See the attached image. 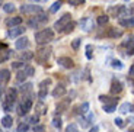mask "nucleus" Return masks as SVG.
I'll use <instances>...</instances> for the list:
<instances>
[{"mask_svg":"<svg viewBox=\"0 0 134 132\" xmlns=\"http://www.w3.org/2000/svg\"><path fill=\"white\" fill-rule=\"evenodd\" d=\"M50 55H51V48L50 46H44V48H40V50L35 52V59H37L40 64L45 65V63H47V59L50 58Z\"/></svg>","mask_w":134,"mask_h":132,"instance_id":"obj_3","label":"nucleus"},{"mask_svg":"<svg viewBox=\"0 0 134 132\" xmlns=\"http://www.w3.org/2000/svg\"><path fill=\"white\" fill-rule=\"evenodd\" d=\"M53 97H55V99H58V97H61V96L66 94V87L63 86V84H60V86H57L55 89L53 90Z\"/></svg>","mask_w":134,"mask_h":132,"instance_id":"obj_10","label":"nucleus"},{"mask_svg":"<svg viewBox=\"0 0 134 132\" xmlns=\"http://www.w3.org/2000/svg\"><path fill=\"white\" fill-rule=\"evenodd\" d=\"M107 22H108V16H105V15H102V16L98 17V25H100V26H104Z\"/></svg>","mask_w":134,"mask_h":132,"instance_id":"obj_29","label":"nucleus"},{"mask_svg":"<svg viewBox=\"0 0 134 132\" xmlns=\"http://www.w3.org/2000/svg\"><path fill=\"white\" fill-rule=\"evenodd\" d=\"M10 79V73H9V70H2L0 71V86L2 84H4V83H7Z\"/></svg>","mask_w":134,"mask_h":132,"instance_id":"obj_15","label":"nucleus"},{"mask_svg":"<svg viewBox=\"0 0 134 132\" xmlns=\"http://www.w3.org/2000/svg\"><path fill=\"white\" fill-rule=\"evenodd\" d=\"M37 109H38V115H41V113H45V107H44V105H42V103L37 105Z\"/></svg>","mask_w":134,"mask_h":132,"instance_id":"obj_40","label":"nucleus"},{"mask_svg":"<svg viewBox=\"0 0 134 132\" xmlns=\"http://www.w3.org/2000/svg\"><path fill=\"white\" fill-rule=\"evenodd\" d=\"M74 29V23L73 22H70V23H67V25H66V28H64V32H66V33H69V32H71V31H73Z\"/></svg>","mask_w":134,"mask_h":132,"instance_id":"obj_31","label":"nucleus"},{"mask_svg":"<svg viewBox=\"0 0 134 132\" xmlns=\"http://www.w3.org/2000/svg\"><path fill=\"white\" fill-rule=\"evenodd\" d=\"M50 84H51V79H45L44 81L40 83V87H45L47 89V86H50Z\"/></svg>","mask_w":134,"mask_h":132,"instance_id":"obj_34","label":"nucleus"},{"mask_svg":"<svg viewBox=\"0 0 134 132\" xmlns=\"http://www.w3.org/2000/svg\"><path fill=\"white\" fill-rule=\"evenodd\" d=\"M130 73H131V76H134V67L131 68V71H130Z\"/></svg>","mask_w":134,"mask_h":132,"instance_id":"obj_50","label":"nucleus"},{"mask_svg":"<svg viewBox=\"0 0 134 132\" xmlns=\"http://www.w3.org/2000/svg\"><path fill=\"white\" fill-rule=\"evenodd\" d=\"M112 67H114V68L121 70V68H122V63H121V61H117V59H114V61H112Z\"/></svg>","mask_w":134,"mask_h":132,"instance_id":"obj_36","label":"nucleus"},{"mask_svg":"<svg viewBox=\"0 0 134 132\" xmlns=\"http://www.w3.org/2000/svg\"><path fill=\"white\" fill-rule=\"evenodd\" d=\"M28 123H20L19 126H18V132H26L28 131Z\"/></svg>","mask_w":134,"mask_h":132,"instance_id":"obj_33","label":"nucleus"},{"mask_svg":"<svg viewBox=\"0 0 134 132\" xmlns=\"http://www.w3.org/2000/svg\"><path fill=\"white\" fill-rule=\"evenodd\" d=\"M128 132H134V131H128Z\"/></svg>","mask_w":134,"mask_h":132,"instance_id":"obj_54","label":"nucleus"},{"mask_svg":"<svg viewBox=\"0 0 134 132\" xmlns=\"http://www.w3.org/2000/svg\"><path fill=\"white\" fill-rule=\"evenodd\" d=\"M24 73L26 74V77L34 76V73H35V68H34V67H31V65H26V67L24 68Z\"/></svg>","mask_w":134,"mask_h":132,"instance_id":"obj_22","label":"nucleus"},{"mask_svg":"<svg viewBox=\"0 0 134 132\" xmlns=\"http://www.w3.org/2000/svg\"><path fill=\"white\" fill-rule=\"evenodd\" d=\"M3 10L6 12V13H13L15 12V4L13 3H6L3 6Z\"/></svg>","mask_w":134,"mask_h":132,"instance_id":"obj_21","label":"nucleus"},{"mask_svg":"<svg viewBox=\"0 0 134 132\" xmlns=\"http://www.w3.org/2000/svg\"><path fill=\"white\" fill-rule=\"evenodd\" d=\"M69 106H70V99H64V100H61V102H58L57 103V107H55V112L57 113H63V112H66L67 109H69Z\"/></svg>","mask_w":134,"mask_h":132,"instance_id":"obj_8","label":"nucleus"},{"mask_svg":"<svg viewBox=\"0 0 134 132\" xmlns=\"http://www.w3.org/2000/svg\"><path fill=\"white\" fill-rule=\"evenodd\" d=\"M7 54H3V52H0V63H3L4 59H7Z\"/></svg>","mask_w":134,"mask_h":132,"instance_id":"obj_47","label":"nucleus"},{"mask_svg":"<svg viewBox=\"0 0 134 132\" xmlns=\"http://www.w3.org/2000/svg\"><path fill=\"white\" fill-rule=\"evenodd\" d=\"M28 45H29V39H28L26 37L19 38V39L16 41V44H15V46H16V50H19V51L26 50V48H28Z\"/></svg>","mask_w":134,"mask_h":132,"instance_id":"obj_7","label":"nucleus"},{"mask_svg":"<svg viewBox=\"0 0 134 132\" xmlns=\"http://www.w3.org/2000/svg\"><path fill=\"white\" fill-rule=\"evenodd\" d=\"M80 26L83 28L86 32H89V31L92 29V20H91V19H83V20L80 22Z\"/></svg>","mask_w":134,"mask_h":132,"instance_id":"obj_17","label":"nucleus"},{"mask_svg":"<svg viewBox=\"0 0 134 132\" xmlns=\"http://www.w3.org/2000/svg\"><path fill=\"white\" fill-rule=\"evenodd\" d=\"M45 20H48V16L45 13H41L40 12V15L37 16V22H45Z\"/></svg>","mask_w":134,"mask_h":132,"instance_id":"obj_30","label":"nucleus"},{"mask_svg":"<svg viewBox=\"0 0 134 132\" xmlns=\"http://www.w3.org/2000/svg\"><path fill=\"white\" fill-rule=\"evenodd\" d=\"M35 2H47V0H35Z\"/></svg>","mask_w":134,"mask_h":132,"instance_id":"obj_52","label":"nucleus"},{"mask_svg":"<svg viewBox=\"0 0 134 132\" xmlns=\"http://www.w3.org/2000/svg\"><path fill=\"white\" fill-rule=\"evenodd\" d=\"M66 132H77V126L74 123H71V125H69L66 128Z\"/></svg>","mask_w":134,"mask_h":132,"instance_id":"obj_35","label":"nucleus"},{"mask_svg":"<svg viewBox=\"0 0 134 132\" xmlns=\"http://www.w3.org/2000/svg\"><path fill=\"white\" fill-rule=\"evenodd\" d=\"M16 94H18V92L15 89H9L6 92V97H4V100H3V109L6 110V112H9V110L12 109V106H13L15 100H16Z\"/></svg>","mask_w":134,"mask_h":132,"instance_id":"obj_2","label":"nucleus"},{"mask_svg":"<svg viewBox=\"0 0 134 132\" xmlns=\"http://www.w3.org/2000/svg\"><path fill=\"white\" fill-rule=\"evenodd\" d=\"M47 94H48L47 89H45V87H40V93H38V97H40V99L42 100V99H45V97H47Z\"/></svg>","mask_w":134,"mask_h":132,"instance_id":"obj_24","label":"nucleus"},{"mask_svg":"<svg viewBox=\"0 0 134 132\" xmlns=\"http://www.w3.org/2000/svg\"><path fill=\"white\" fill-rule=\"evenodd\" d=\"M122 45H124V46H131V45H134V37H131V35H130V37H128L127 39L122 42Z\"/></svg>","mask_w":134,"mask_h":132,"instance_id":"obj_28","label":"nucleus"},{"mask_svg":"<svg viewBox=\"0 0 134 132\" xmlns=\"http://www.w3.org/2000/svg\"><path fill=\"white\" fill-rule=\"evenodd\" d=\"M20 59H24V61H29V59L34 58V52H29V51H25V52H22L19 55Z\"/></svg>","mask_w":134,"mask_h":132,"instance_id":"obj_18","label":"nucleus"},{"mask_svg":"<svg viewBox=\"0 0 134 132\" xmlns=\"http://www.w3.org/2000/svg\"><path fill=\"white\" fill-rule=\"evenodd\" d=\"M22 65H24V64H20V63H13V64H12L13 68H19V67H22Z\"/></svg>","mask_w":134,"mask_h":132,"instance_id":"obj_48","label":"nucleus"},{"mask_svg":"<svg viewBox=\"0 0 134 132\" xmlns=\"http://www.w3.org/2000/svg\"><path fill=\"white\" fill-rule=\"evenodd\" d=\"M69 3H70L71 6H77V4L85 3V0H69Z\"/></svg>","mask_w":134,"mask_h":132,"instance_id":"obj_38","label":"nucleus"},{"mask_svg":"<svg viewBox=\"0 0 134 132\" xmlns=\"http://www.w3.org/2000/svg\"><path fill=\"white\" fill-rule=\"evenodd\" d=\"M121 12H124V7L122 6H112L108 9V15H111V16H118Z\"/></svg>","mask_w":134,"mask_h":132,"instance_id":"obj_12","label":"nucleus"},{"mask_svg":"<svg viewBox=\"0 0 134 132\" xmlns=\"http://www.w3.org/2000/svg\"><path fill=\"white\" fill-rule=\"evenodd\" d=\"M6 23H7V26H18V25H20L22 23V17L20 16H15V17H10V19H7L6 20Z\"/></svg>","mask_w":134,"mask_h":132,"instance_id":"obj_13","label":"nucleus"},{"mask_svg":"<svg viewBox=\"0 0 134 132\" xmlns=\"http://www.w3.org/2000/svg\"><path fill=\"white\" fill-rule=\"evenodd\" d=\"M60 7H61V2H55V3H54L53 6L50 7V12H51V13H55V12H57Z\"/></svg>","mask_w":134,"mask_h":132,"instance_id":"obj_25","label":"nucleus"},{"mask_svg":"<svg viewBox=\"0 0 134 132\" xmlns=\"http://www.w3.org/2000/svg\"><path fill=\"white\" fill-rule=\"evenodd\" d=\"M31 107H32V99L28 97V99H25L24 102L20 103L19 109H18V113H19V115H26L31 110Z\"/></svg>","mask_w":134,"mask_h":132,"instance_id":"obj_5","label":"nucleus"},{"mask_svg":"<svg viewBox=\"0 0 134 132\" xmlns=\"http://www.w3.org/2000/svg\"><path fill=\"white\" fill-rule=\"evenodd\" d=\"M79 45H80V39H74L73 42H71V46H73V50H77V48H79Z\"/></svg>","mask_w":134,"mask_h":132,"instance_id":"obj_43","label":"nucleus"},{"mask_svg":"<svg viewBox=\"0 0 134 132\" xmlns=\"http://www.w3.org/2000/svg\"><path fill=\"white\" fill-rule=\"evenodd\" d=\"M70 22H71V15L70 13H66V15H63V16H61L57 22H55L54 28H55L57 31H63L64 28H66L67 23H70Z\"/></svg>","mask_w":134,"mask_h":132,"instance_id":"obj_4","label":"nucleus"},{"mask_svg":"<svg viewBox=\"0 0 134 132\" xmlns=\"http://www.w3.org/2000/svg\"><path fill=\"white\" fill-rule=\"evenodd\" d=\"M12 123H13L12 116H9V115L3 116V119H2V125H3L4 128H10V126H12Z\"/></svg>","mask_w":134,"mask_h":132,"instance_id":"obj_16","label":"nucleus"},{"mask_svg":"<svg viewBox=\"0 0 134 132\" xmlns=\"http://www.w3.org/2000/svg\"><path fill=\"white\" fill-rule=\"evenodd\" d=\"M53 126H54V128H58V129H60V128H61V119H60V118H54V119H53Z\"/></svg>","mask_w":134,"mask_h":132,"instance_id":"obj_32","label":"nucleus"},{"mask_svg":"<svg viewBox=\"0 0 134 132\" xmlns=\"http://www.w3.org/2000/svg\"><path fill=\"white\" fill-rule=\"evenodd\" d=\"M96 131H98V128H93V129H92L91 132H96Z\"/></svg>","mask_w":134,"mask_h":132,"instance_id":"obj_51","label":"nucleus"},{"mask_svg":"<svg viewBox=\"0 0 134 132\" xmlns=\"http://www.w3.org/2000/svg\"><path fill=\"white\" fill-rule=\"evenodd\" d=\"M87 109H89V103H83V105L80 106V112L82 113H86Z\"/></svg>","mask_w":134,"mask_h":132,"instance_id":"obj_42","label":"nucleus"},{"mask_svg":"<svg viewBox=\"0 0 134 132\" xmlns=\"http://www.w3.org/2000/svg\"><path fill=\"white\" fill-rule=\"evenodd\" d=\"M25 79H26V74H25L24 71H19L18 76H16V81L18 83H22V81H25Z\"/></svg>","mask_w":134,"mask_h":132,"instance_id":"obj_27","label":"nucleus"},{"mask_svg":"<svg viewBox=\"0 0 134 132\" xmlns=\"http://www.w3.org/2000/svg\"><path fill=\"white\" fill-rule=\"evenodd\" d=\"M2 94H3V90H2V89H0V96H2Z\"/></svg>","mask_w":134,"mask_h":132,"instance_id":"obj_53","label":"nucleus"},{"mask_svg":"<svg viewBox=\"0 0 134 132\" xmlns=\"http://www.w3.org/2000/svg\"><path fill=\"white\" fill-rule=\"evenodd\" d=\"M44 129H45V128H44L42 125H35V126H34V131H35V132H44Z\"/></svg>","mask_w":134,"mask_h":132,"instance_id":"obj_44","label":"nucleus"},{"mask_svg":"<svg viewBox=\"0 0 134 132\" xmlns=\"http://www.w3.org/2000/svg\"><path fill=\"white\" fill-rule=\"evenodd\" d=\"M120 25L121 26H134V19H121L120 20Z\"/></svg>","mask_w":134,"mask_h":132,"instance_id":"obj_19","label":"nucleus"},{"mask_svg":"<svg viewBox=\"0 0 134 132\" xmlns=\"http://www.w3.org/2000/svg\"><path fill=\"white\" fill-rule=\"evenodd\" d=\"M0 132H2V131H0Z\"/></svg>","mask_w":134,"mask_h":132,"instance_id":"obj_56","label":"nucleus"},{"mask_svg":"<svg viewBox=\"0 0 134 132\" xmlns=\"http://www.w3.org/2000/svg\"><path fill=\"white\" fill-rule=\"evenodd\" d=\"M53 38H54V32H53V29H48V28L35 33V42L40 44V45L48 44L50 41H53Z\"/></svg>","mask_w":134,"mask_h":132,"instance_id":"obj_1","label":"nucleus"},{"mask_svg":"<svg viewBox=\"0 0 134 132\" xmlns=\"http://www.w3.org/2000/svg\"><path fill=\"white\" fill-rule=\"evenodd\" d=\"M115 109H117V103H111V105H108V103H107V105L104 106V110H105V112H108V113H112Z\"/></svg>","mask_w":134,"mask_h":132,"instance_id":"obj_20","label":"nucleus"},{"mask_svg":"<svg viewBox=\"0 0 134 132\" xmlns=\"http://www.w3.org/2000/svg\"><path fill=\"white\" fill-rule=\"evenodd\" d=\"M121 92H122V84L120 81H112V84H111V93L117 94V93H121Z\"/></svg>","mask_w":134,"mask_h":132,"instance_id":"obj_14","label":"nucleus"},{"mask_svg":"<svg viewBox=\"0 0 134 132\" xmlns=\"http://www.w3.org/2000/svg\"><path fill=\"white\" fill-rule=\"evenodd\" d=\"M128 54H130V55H134V48H131V50L128 51Z\"/></svg>","mask_w":134,"mask_h":132,"instance_id":"obj_49","label":"nucleus"},{"mask_svg":"<svg viewBox=\"0 0 134 132\" xmlns=\"http://www.w3.org/2000/svg\"><path fill=\"white\" fill-rule=\"evenodd\" d=\"M25 28H22V26H19L18 25L16 28H12V29L9 31V37H12V38H15V37H19V35H22V33L25 32Z\"/></svg>","mask_w":134,"mask_h":132,"instance_id":"obj_11","label":"nucleus"},{"mask_svg":"<svg viewBox=\"0 0 134 132\" xmlns=\"http://www.w3.org/2000/svg\"><path fill=\"white\" fill-rule=\"evenodd\" d=\"M114 122H115V125H118L120 128H122V126H124V123H122V119H120V118H117Z\"/></svg>","mask_w":134,"mask_h":132,"instance_id":"obj_46","label":"nucleus"},{"mask_svg":"<svg viewBox=\"0 0 134 132\" xmlns=\"http://www.w3.org/2000/svg\"><path fill=\"white\" fill-rule=\"evenodd\" d=\"M86 57H87L89 59L92 58V45H87V46H86Z\"/></svg>","mask_w":134,"mask_h":132,"instance_id":"obj_39","label":"nucleus"},{"mask_svg":"<svg viewBox=\"0 0 134 132\" xmlns=\"http://www.w3.org/2000/svg\"><path fill=\"white\" fill-rule=\"evenodd\" d=\"M20 12L25 15H35V13H40L41 12V7L34 6V4H25V6L20 7Z\"/></svg>","mask_w":134,"mask_h":132,"instance_id":"obj_6","label":"nucleus"},{"mask_svg":"<svg viewBox=\"0 0 134 132\" xmlns=\"http://www.w3.org/2000/svg\"><path fill=\"white\" fill-rule=\"evenodd\" d=\"M128 109H131V105H128V103H124V105L121 106V112H128Z\"/></svg>","mask_w":134,"mask_h":132,"instance_id":"obj_41","label":"nucleus"},{"mask_svg":"<svg viewBox=\"0 0 134 132\" xmlns=\"http://www.w3.org/2000/svg\"><path fill=\"white\" fill-rule=\"evenodd\" d=\"M32 90V84L31 83H26V84H24V86L20 87V92L22 93H28V92H31Z\"/></svg>","mask_w":134,"mask_h":132,"instance_id":"obj_26","label":"nucleus"},{"mask_svg":"<svg viewBox=\"0 0 134 132\" xmlns=\"http://www.w3.org/2000/svg\"><path fill=\"white\" fill-rule=\"evenodd\" d=\"M58 64L63 65L64 68H73V67H74L73 59L69 58V57H60V58H58Z\"/></svg>","mask_w":134,"mask_h":132,"instance_id":"obj_9","label":"nucleus"},{"mask_svg":"<svg viewBox=\"0 0 134 132\" xmlns=\"http://www.w3.org/2000/svg\"><path fill=\"white\" fill-rule=\"evenodd\" d=\"M0 6H2V2H0Z\"/></svg>","mask_w":134,"mask_h":132,"instance_id":"obj_55","label":"nucleus"},{"mask_svg":"<svg viewBox=\"0 0 134 132\" xmlns=\"http://www.w3.org/2000/svg\"><path fill=\"white\" fill-rule=\"evenodd\" d=\"M29 123H35V125H37V123H38V115L37 116H31V118H29Z\"/></svg>","mask_w":134,"mask_h":132,"instance_id":"obj_45","label":"nucleus"},{"mask_svg":"<svg viewBox=\"0 0 134 132\" xmlns=\"http://www.w3.org/2000/svg\"><path fill=\"white\" fill-rule=\"evenodd\" d=\"M108 35H109L111 38H120L121 35H122V32H121V31H117V29H111Z\"/></svg>","mask_w":134,"mask_h":132,"instance_id":"obj_23","label":"nucleus"},{"mask_svg":"<svg viewBox=\"0 0 134 132\" xmlns=\"http://www.w3.org/2000/svg\"><path fill=\"white\" fill-rule=\"evenodd\" d=\"M99 100H100V102H104L105 105H107V103L111 102V97H108V96H104V94H102V96H99Z\"/></svg>","mask_w":134,"mask_h":132,"instance_id":"obj_37","label":"nucleus"}]
</instances>
